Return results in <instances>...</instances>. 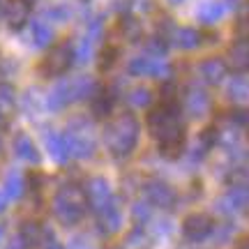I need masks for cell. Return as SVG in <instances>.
Listing matches in <instances>:
<instances>
[{
    "label": "cell",
    "mask_w": 249,
    "mask_h": 249,
    "mask_svg": "<svg viewBox=\"0 0 249 249\" xmlns=\"http://www.w3.org/2000/svg\"><path fill=\"white\" fill-rule=\"evenodd\" d=\"M166 51H169V42H166L164 37H160V35L150 37V39L145 42V53L150 55V58H161Z\"/></svg>",
    "instance_id": "f546056e"
},
{
    "label": "cell",
    "mask_w": 249,
    "mask_h": 249,
    "mask_svg": "<svg viewBox=\"0 0 249 249\" xmlns=\"http://www.w3.org/2000/svg\"><path fill=\"white\" fill-rule=\"evenodd\" d=\"M0 240H2V229H0Z\"/></svg>",
    "instance_id": "7bdbcfd3"
},
{
    "label": "cell",
    "mask_w": 249,
    "mask_h": 249,
    "mask_svg": "<svg viewBox=\"0 0 249 249\" xmlns=\"http://www.w3.org/2000/svg\"><path fill=\"white\" fill-rule=\"evenodd\" d=\"M49 229L42 226V224L37 222H23L21 224V235H18V242L23 245V247H42V242L46 240V235H49Z\"/></svg>",
    "instance_id": "ac0fdd59"
},
{
    "label": "cell",
    "mask_w": 249,
    "mask_h": 249,
    "mask_svg": "<svg viewBox=\"0 0 249 249\" xmlns=\"http://www.w3.org/2000/svg\"><path fill=\"white\" fill-rule=\"evenodd\" d=\"M127 74L129 76H155V79H169L171 67L166 60L161 58H150V55H139L132 58L127 65Z\"/></svg>",
    "instance_id": "ba28073f"
},
{
    "label": "cell",
    "mask_w": 249,
    "mask_h": 249,
    "mask_svg": "<svg viewBox=\"0 0 249 249\" xmlns=\"http://www.w3.org/2000/svg\"><path fill=\"white\" fill-rule=\"evenodd\" d=\"M53 39H55V30H53V26H51L49 21L39 18V21L33 23V42H35V46L46 49V46L53 44Z\"/></svg>",
    "instance_id": "484cf974"
},
{
    "label": "cell",
    "mask_w": 249,
    "mask_h": 249,
    "mask_svg": "<svg viewBox=\"0 0 249 249\" xmlns=\"http://www.w3.org/2000/svg\"><path fill=\"white\" fill-rule=\"evenodd\" d=\"M74 65V44L70 39H62L58 44H53L49 49V53L44 55V60L39 62L37 71L44 79H58L65 71Z\"/></svg>",
    "instance_id": "5b68a950"
},
{
    "label": "cell",
    "mask_w": 249,
    "mask_h": 249,
    "mask_svg": "<svg viewBox=\"0 0 249 249\" xmlns=\"http://www.w3.org/2000/svg\"><path fill=\"white\" fill-rule=\"evenodd\" d=\"M148 129L150 136L157 141L160 152L164 157H178L182 148H185V118H182V108L180 102H160L155 108L148 113Z\"/></svg>",
    "instance_id": "6da1fadb"
},
{
    "label": "cell",
    "mask_w": 249,
    "mask_h": 249,
    "mask_svg": "<svg viewBox=\"0 0 249 249\" xmlns=\"http://www.w3.org/2000/svg\"><path fill=\"white\" fill-rule=\"evenodd\" d=\"M134 219H136L139 224H143V222H148V219H150V208H148V203L134 205Z\"/></svg>",
    "instance_id": "836d02e7"
},
{
    "label": "cell",
    "mask_w": 249,
    "mask_h": 249,
    "mask_svg": "<svg viewBox=\"0 0 249 249\" xmlns=\"http://www.w3.org/2000/svg\"><path fill=\"white\" fill-rule=\"evenodd\" d=\"M2 17L12 30H21L30 17V0H5Z\"/></svg>",
    "instance_id": "4fadbf2b"
},
{
    "label": "cell",
    "mask_w": 249,
    "mask_h": 249,
    "mask_svg": "<svg viewBox=\"0 0 249 249\" xmlns=\"http://www.w3.org/2000/svg\"><path fill=\"white\" fill-rule=\"evenodd\" d=\"M205 37L196 30V28H176V33H173V37H171V42L178 46V49H182V51H194V49H198V46L203 44Z\"/></svg>",
    "instance_id": "d6986e66"
},
{
    "label": "cell",
    "mask_w": 249,
    "mask_h": 249,
    "mask_svg": "<svg viewBox=\"0 0 249 249\" xmlns=\"http://www.w3.org/2000/svg\"><path fill=\"white\" fill-rule=\"evenodd\" d=\"M198 74H201V79H203L208 86H219V83L226 79L229 70H226V62H224L222 58H205V60H201V65H198Z\"/></svg>",
    "instance_id": "2e32d148"
},
{
    "label": "cell",
    "mask_w": 249,
    "mask_h": 249,
    "mask_svg": "<svg viewBox=\"0 0 249 249\" xmlns=\"http://www.w3.org/2000/svg\"><path fill=\"white\" fill-rule=\"evenodd\" d=\"M224 62H226V70L235 71V74H245L249 70V44L242 39H235Z\"/></svg>",
    "instance_id": "9a60e30c"
},
{
    "label": "cell",
    "mask_w": 249,
    "mask_h": 249,
    "mask_svg": "<svg viewBox=\"0 0 249 249\" xmlns=\"http://www.w3.org/2000/svg\"><path fill=\"white\" fill-rule=\"evenodd\" d=\"M14 150H17V155L21 157V160L30 161V164H37V161H39L37 145L33 143V139H30L28 134H23V132L14 136Z\"/></svg>",
    "instance_id": "cb8c5ba5"
},
{
    "label": "cell",
    "mask_w": 249,
    "mask_h": 249,
    "mask_svg": "<svg viewBox=\"0 0 249 249\" xmlns=\"http://www.w3.org/2000/svg\"><path fill=\"white\" fill-rule=\"evenodd\" d=\"M17 111V92L12 86L0 83V124H7Z\"/></svg>",
    "instance_id": "44dd1931"
},
{
    "label": "cell",
    "mask_w": 249,
    "mask_h": 249,
    "mask_svg": "<svg viewBox=\"0 0 249 249\" xmlns=\"http://www.w3.org/2000/svg\"><path fill=\"white\" fill-rule=\"evenodd\" d=\"M143 194H145V203L155 205V208H161V210H169L176 205V189L164 182V180H148L143 185Z\"/></svg>",
    "instance_id": "9c48e42d"
},
{
    "label": "cell",
    "mask_w": 249,
    "mask_h": 249,
    "mask_svg": "<svg viewBox=\"0 0 249 249\" xmlns=\"http://www.w3.org/2000/svg\"><path fill=\"white\" fill-rule=\"evenodd\" d=\"M127 99H129V104H132V107L143 108V107H150L152 99H155V95H152L150 88H145V86H136V88L129 90Z\"/></svg>",
    "instance_id": "4316f807"
},
{
    "label": "cell",
    "mask_w": 249,
    "mask_h": 249,
    "mask_svg": "<svg viewBox=\"0 0 249 249\" xmlns=\"http://www.w3.org/2000/svg\"><path fill=\"white\" fill-rule=\"evenodd\" d=\"M118 30H120V35H123L127 42H132V44L141 42V37H143V26H141V21H139L136 17H132L129 12L120 17V21H118Z\"/></svg>",
    "instance_id": "7402d4cb"
},
{
    "label": "cell",
    "mask_w": 249,
    "mask_h": 249,
    "mask_svg": "<svg viewBox=\"0 0 249 249\" xmlns=\"http://www.w3.org/2000/svg\"><path fill=\"white\" fill-rule=\"evenodd\" d=\"M214 231V222L210 214L205 213H192L189 217H185L182 222V235L189 242H203L208 240Z\"/></svg>",
    "instance_id": "30bf717a"
},
{
    "label": "cell",
    "mask_w": 249,
    "mask_h": 249,
    "mask_svg": "<svg viewBox=\"0 0 249 249\" xmlns=\"http://www.w3.org/2000/svg\"><path fill=\"white\" fill-rule=\"evenodd\" d=\"M171 5H180V2H182V0H169Z\"/></svg>",
    "instance_id": "60d3db41"
},
{
    "label": "cell",
    "mask_w": 249,
    "mask_h": 249,
    "mask_svg": "<svg viewBox=\"0 0 249 249\" xmlns=\"http://www.w3.org/2000/svg\"><path fill=\"white\" fill-rule=\"evenodd\" d=\"M222 213H240L249 208V182H231L229 192L217 201Z\"/></svg>",
    "instance_id": "8fae6325"
},
{
    "label": "cell",
    "mask_w": 249,
    "mask_h": 249,
    "mask_svg": "<svg viewBox=\"0 0 249 249\" xmlns=\"http://www.w3.org/2000/svg\"><path fill=\"white\" fill-rule=\"evenodd\" d=\"M226 5H224V0H208V2H203L201 5V9H198V21L203 23V26H213V23H217L219 18L226 14Z\"/></svg>",
    "instance_id": "603a6c76"
},
{
    "label": "cell",
    "mask_w": 249,
    "mask_h": 249,
    "mask_svg": "<svg viewBox=\"0 0 249 249\" xmlns=\"http://www.w3.org/2000/svg\"><path fill=\"white\" fill-rule=\"evenodd\" d=\"M88 210V201H86V192L81 185L67 182L62 185L53 196V214L55 219L65 226H74L83 219V214Z\"/></svg>",
    "instance_id": "3957f363"
},
{
    "label": "cell",
    "mask_w": 249,
    "mask_h": 249,
    "mask_svg": "<svg viewBox=\"0 0 249 249\" xmlns=\"http://www.w3.org/2000/svg\"><path fill=\"white\" fill-rule=\"evenodd\" d=\"M81 2H90V0H81Z\"/></svg>",
    "instance_id": "ee69618b"
},
{
    "label": "cell",
    "mask_w": 249,
    "mask_h": 249,
    "mask_svg": "<svg viewBox=\"0 0 249 249\" xmlns=\"http://www.w3.org/2000/svg\"><path fill=\"white\" fill-rule=\"evenodd\" d=\"M231 123L235 124V127H245V132H247V136H249V108H245V107L235 108L231 113Z\"/></svg>",
    "instance_id": "d6a6232c"
},
{
    "label": "cell",
    "mask_w": 249,
    "mask_h": 249,
    "mask_svg": "<svg viewBox=\"0 0 249 249\" xmlns=\"http://www.w3.org/2000/svg\"><path fill=\"white\" fill-rule=\"evenodd\" d=\"M86 192V201H88V208H92L95 213H99L104 205H108L113 201V194H111V187L104 178H92L88 185L83 187Z\"/></svg>",
    "instance_id": "7c38bea8"
},
{
    "label": "cell",
    "mask_w": 249,
    "mask_h": 249,
    "mask_svg": "<svg viewBox=\"0 0 249 249\" xmlns=\"http://www.w3.org/2000/svg\"><path fill=\"white\" fill-rule=\"evenodd\" d=\"M46 17L49 18H55V21H65V18L70 17V12L62 7V5H58V7H51L49 12H46Z\"/></svg>",
    "instance_id": "e575fe53"
},
{
    "label": "cell",
    "mask_w": 249,
    "mask_h": 249,
    "mask_svg": "<svg viewBox=\"0 0 249 249\" xmlns=\"http://www.w3.org/2000/svg\"><path fill=\"white\" fill-rule=\"evenodd\" d=\"M118 55H120V49L113 44H107L102 51H99V60H97V67L99 71H108L113 65H116L118 60Z\"/></svg>",
    "instance_id": "83f0119b"
},
{
    "label": "cell",
    "mask_w": 249,
    "mask_h": 249,
    "mask_svg": "<svg viewBox=\"0 0 249 249\" xmlns=\"http://www.w3.org/2000/svg\"><path fill=\"white\" fill-rule=\"evenodd\" d=\"M229 99L238 107H247L249 104V79L245 74H235L231 81H229Z\"/></svg>",
    "instance_id": "ffe728a7"
},
{
    "label": "cell",
    "mask_w": 249,
    "mask_h": 249,
    "mask_svg": "<svg viewBox=\"0 0 249 249\" xmlns=\"http://www.w3.org/2000/svg\"><path fill=\"white\" fill-rule=\"evenodd\" d=\"M240 2L242 0H224V5H226V7H238Z\"/></svg>",
    "instance_id": "74e56055"
},
{
    "label": "cell",
    "mask_w": 249,
    "mask_h": 249,
    "mask_svg": "<svg viewBox=\"0 0 249 249\" xmlns=\"http://www.w3.org/2000/svg\"><path fill=\"white\" fill-rule=\"evenodd\" d=\"M2 7H5V0H0V12H2Z\"/></svg>",
    "instance_id": "b9f144b4"
},
{
    "label": "cell",
    "mask_w": 249,
    "mask_h": 249,
    "mask_svg": "<svg viewBox=\"0 0 249 249\" xmlns=\"http://www.w3.org/2000/svg\"><path fill=\"white\" fill-rule=\"evenodd\" d=\"M97 90V83L90 79V76H76V79H65L58 81L55 88L49 92L46 97V104L51 111H60V108L70 107L79 99L92 97V92Z\"/></svg>",
    "instance_id": "277c9868"
},
{
    "label": "cell",
    "mask_w": 249,
    "mask_h": 249,
    "mask_svg": "<svg viewBox=\"0 0 249 249\" xmlns=\"http://www.w3.org/2000/svg\"><path fill=\"white\" fill-rule=\"evenodd\" d=\"M67 145H70V155L76 157H92L95 152V132H92V124L86 118H76L71 120L67 132H65Z\"/></svg>",
    "instance_id": "8992f818"
},
{
    "label": "cell",
    "mask_w": 249,
    "mask_h": 249,
    "mask_svg": "<svg viewBox=\"0 0 249 249\" xmlns=\"http://www.w3.org/2000/svg\"><path fill=\"white\" fill-rule=\"evenodd\" d=\"M201 143H203V148H213L219 143V127L217 124H210V127H205L203 132H201Z\"/></svg>",
    "instance_id": "1f68e13d"
},
{
    "label": "cell",
    "mask_w": 249,
    "mask_h": 249,
    "mask_svg": "<svg viewBox=\"0 0 249 249\" xmlns=\"http://www.w3.org/2000/svg\"><path fill=\"white\" fill-rule=\"evenodd\" d=\"M123 224V213H120V205L116 203V198L108 205H104L97 213V226L102 233H116Z\"/></svg>",
    "instance_id": "e0dca14e"
},
{
    "label": "cell",
    "mask_w": 249,
    "mask_h": 249,
    "mask_svg": "<svg viewBox=\"0 0 249 249\" xmlns=\"http://www.w3.org/2000/svg\"><path fill=\"white\" fill-rule=\"evenodd\" d=\"M5 210V194H0V213Z\"/></svg>",
    "instance_id": "f35d334b"
},
{
    "label": "cell",
    "mask_w": 249,
    "mask_h": 249,
    "mask_svg": "<svg viewBox=\"0 0 249 249\" xmlns=\"http://www.w3.org/2000/svg\"><path fill=\"white\" fill-rule=\"evenodd\" d=\"M39 249H65V247H62L60 242L53 238V233H49V235H46V240L42 242V247Z\"/></svg>",
    "instance_id": "8d00e7d4"
},
{
    "label": "cell",
    "mask_w": 249,
    "mask_h": 249,
    "mask_svg": "<svg viewBox=\"0 0 249 249\" xmlns=\"http://www.w3.org/2000/svg\"><path fill=\"white\" fill-rule=\"evenodd\" d=\"M210 107H213V102H210V95H208V90L203 86H198V83H189L182 92V104L180 108L185 111L187 116L192 118H205L210 113Z\"/></svg>",
    "instance_id": "52a82bcc"
},
{
    "label": "cell",
    "mask_w": 249,
    "mask_h": 249,
    "mask_svg": "<svg viewBox=\"0 0 249 249\" xmlns=\"http://www.w3.org/2000/svg\"><path fill=\"white\" fill-rule=\"evenodd\" d=\"M12 71H14V67H12V62L5 60V58L0 55V83H2L5 79H7V76L12 74Z\"/></svg>",
    "instance_id": "d590c367"
},
{
    "label": "cell",
    "mask_w": 249,
    "mask_h": 249,
    "mask_svg": "<svg viewBox=\"0 0 249 249\" xmlns=\"http://www.w3.org/2000/svg\"><path fill=\"white\" fill-rule=\"evenodd\" d=\"M23 189H26V180L21 178L17 171L9 173L7 180H5V196L7 198H18V196L23 194Z\"/></svg>",
    "instance_id": "f1b7e54d"
},
{
    "label": "cell",
    "mask_w": 249,
    "mask_h": 249,
    "mask_svg": "<svg viewBox=\"0 0 249 249\" xmlns=\"http://www.w3.org/2000/svg\"><path fill=\"white\" fill-rule=\"evenodd\" d=\"M139 134H141V124H139L136 116L124 111L104 127V143L116 160H124L139 145Z\"/></svg>",
    "instance_id": "7a4b0ae2"
},
{
    "label": "cell",
    "mask_w": 249,
    "mask_h": 249,
    "mask_svg": "<svg viewBox=\"0 0 249 249\" xmlns=\"http://www.w3.org/2000/svg\"><path fill=\"white\" fill-rule=\"evenodd\" d=\"M247 7H242L240 17L235 21V37L249 44V2H245Z\"/></svg>",
    "instance_id": "4dcf8cb0"
},
{
    "label": "cell",
    "mask_w": 249,
    "mask_h": 249,
    "mask_svg": "<svg viewBox=\"0 0 249 249\" xmlns=\"http://www.w3.org/2000/svg\"><path fill=\"white\" fill-rule=\"evenodd\" d=\"M240 249H249V238H247V240H245V242H242V245H240Z\"/></svg>",
    "instance_id": "ab89813d"
},
{
    "label": "cell",
    "mask_w": 249,
    "mask_h": 249,
    "mask_svg": "<svg viewBox=\"0 0 249 249\" xmlns=\"http://www.w3.org/2000/svg\"><path fill=\"white\" fill-rule=\"evenodd\" d=\"M46 145H49V152H51V157H53L58 164H65V161L70 160V145H67V139H65V134H49L46 136Z\"/></svg>",
    "instance_id": "d4e9b609"
},
{
    "label": "cell",
    "mask_w": 249,
    "mask_h": 249,
    "mask_svg": "<svg viewBox=\"0 0 249 249\" xmlns=\"http://www.w3.org/2000/svg\"><path fill=\"white\" fill-rule=\"evenodd\" d=\"M116 107V90L108 86H97V90L90 97V111L95 118H107Z\"/></svg>",
    "instance_id": "5bb4252c"
}]
</instances>
